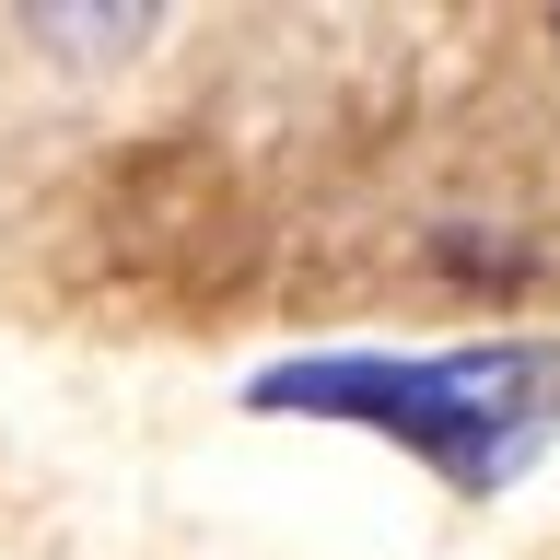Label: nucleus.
Masks as SVG:
<instances>
[{"label":"nucleus","instance_id":"obj_1","mask_svg":"<svg viewBox=\"0 0 560 560\" xmlns=\"http://www.w3.org/2000/svg\"><path fill=\"white\" fill-rule=\"evenodd\" d=\"M245 409L269 420H350L409 444L420 467L467 502L525 479V455L549 444L560 420V350L549 339H479V350H315V362H269L245 385Z\"/></svg>","mask_w":560,"mask_h":560}]
</instances>
